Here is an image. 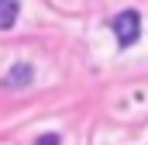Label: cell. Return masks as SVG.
Wrapping results in <instances>:
<instances>
[{"label":"cell","instance_id":"6da1fadb","mask_svg":"<svg viewBox=\"0 0 148 145\" xmlns=\"http://www.w3.org/2000/svg\"><path fill=\"white\" fill-rule=\"evenodd\" d=\"M110 31L117 35V45H121V48H131V45L141 38V14H138V10H121L110 21Z\"/></svg>","mask_w":148,"mask_h":145},{"label":"cell","instance_id":"7a4b0ae2","mask_svg":"<svg viewBox=\"0 0 148 145\" xmlns=\"http://www.w3.org/2000/svg\"><path fill=\"white\" fill-rule=\"evenodd\" d=\"M31 76H35V69H31L28 62H17L14 69L3 76V86H7V90H21V86H28V83H31Z\"/></svg>","mask_w":148,"mask_h":145},{"label":"cell","instance_id":"3957f363","mask_svg":"<svg viewBox=\"0 0 148 145\" xmlns=\"http://www.w3.org/2000/svg\"><path fill=\"white\" fill-rule=\"evenodd\" d=\"M17 10H21V0H0V31L14 28V21H17Z\"/></svg>","mask_w":148,"mask_h":145},{"label":"cell","instance_id":"277c9868","mask_svg":"<svg viewBox=\"0 0 148 145\" xmlns=\"http://www.w3.org/2000/svg\"><path fill=\"white\" fill-rule=\"evenodd\" d=\"M35 145H59V135H41Z\"/></svg>","mask_w":148,"mask_h":145}]
</instances>
